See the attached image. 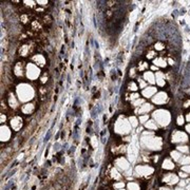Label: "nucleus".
I'll use <instances>...</instances> for the list:
<instances>
[{
    "instance_id": "obj_16",
    "label": "nucleus",
    "mask_w": 190,
    "mask_h": 190,
    "mask_svg": "<svg viewBox=\"0 0 190 190\" xmlns=\"http://www.w3.org/2000/svg\"><path fill=\"white\" fill-rule=\"evenodd\" d=\"M156 85L160 87H164L166 82H165V75L162 72H156V78H155Z\"/></svg>"
},
{
    "instance_id": "obj_40",
    "label": "nucleus",
    "mask_w": 190,
    "mask_h": 190,
    "mask_svg": "<svg viewBox=\"0 0 190 190\" xmlns=\"http://www.w3.org/2000/svg\"><path fill=\"white\" fill-rule=\"evenodd\" d=\"M51 134H52V131H51V130H49V131H48V134L46 135V137H44V142H46V143H47L48 140H50V137H51Z\"/></svg>"
},
{
    "instance_id": "obj_41",
    "label": "nucleus",
    "mask_w": 190,
    "mask_h": 190,
    "mask_svg": "<svg viewBox=\"0 0 190 190\" xmlns=\"http://www.w3.org/2000/svg\"><path fill=\"white\" fill-rule=\"evenodd\" d=\"M138 82H140V87L142 89H145V86H146V82H144L143 79H138Z\"/></svg>"
},
{
    "instance_id": "obj_52",
    "label": "nucleus",
    "mask_w": 190,
    "mask_h": 190,
    "mask_svg": "<svg viewBox=\"0 0 190 190\" xmlns=\"http://www.w3.org/2000/svg\"><path fill=\"white\" fill-rule=\"evenodd\" d=\"M176 190H183V189H176Z\"/></svg>"
},
{
    "instance_id": "obj_23",
    "label": "nucleus",
    "mask_w": 190,
    "mask_h": 190,
    "mask_svg": "<svg viewBox=\"0 0 190 190\" xmlns=\"http://www.w3.org/2000/svg\"><path fill=\"white\" fill-rule=\"evenodd\" d=\"M30 46H28V44H24V46H22V47L20 48V51H19V53H20L21 56H28L30 54Z\"/></svg>"
},
{
    "instance_id": "obj_53",
    "label": "nucleus",
    "mask_w": 190,
    "mask_h": 190,
    "mask_svg": "<svg viewBox=\"0 0 190 190\" xmlns=\"http://www.w3.org/2000/svg\"><path fill=\"white\" fill-rule=\"evenodd\" d=\"M118 190H124V189H118Z\"/></svg>"
},
{
    "instance_id": "obj_29",
    "label": "nucleus",
    "mask_w": 190,
    "mask_h": 190,
    "mask_svg": "<svg viewBox=\"0 0 190 190\" xmlns=\"http://www.w3.org/2000/svg\"><path fill=\"white\" fill-rule=\"evenodd\" d=\"M128 89H129L130 91H133V92H135V91H137L138 87L136 86V84H135L134 82H129Z\"/></svg>"
},
{
    "instance_id": "obj_49",
    "label": "nucleus",
    "mask_w": 190,
    "mask_h": 190,
    "mask_svg": "<svg viewBox=\"0 0 190 190\" xmlns=\"http://www.w3.org/2000/svg\"><path fill=\"white\" fill-rule=\"evenodd\" d=\"M160 190H171V189H169V188H165V187H163V188H161Z\"/></svg>"
},
{
    "instance_id": "obj_17",
    "label": "nucleus",
    "mask_w": 190,
    "mask_h": 190,
    "mask_svg": "<svg viewBox=\"0 0 190 190\" xmlns=\"http://www.w3.org/2000/svg\"><path fill=\"white\" fill-rule=\"evenodd\" d=\"M33 60L34 62L36 64V66H39V67H42L46 64V58H44V56L41 55V54H37L33 57Z\"/></svg>"
},
{
    "instance_id": "obj_43",
    "label": "nucleus",
    "mask_w": 190,
    "mask_h": 190,
    "mask_svg": "<svg viewBox=\"0 0 190 190\" xmlns=\"http://www.w3.org/2000/svg\"><path fill=\"white\" fill-rule=\"evenodd\" d=\"M59 147H60V144H58V143H56V145H54V149H55V151H58Z\"/></svg>"
},
{
    "instance_id": "obj_37",
    "label": "nucleus",
    "mask_w": 190,
    "mask_h": 190,
    "mask_svg": "<svg viewBox=\"0 0 190 190\" xmlns=\"http://www.w3.org/2000/svg\"><path fill=\"white\" fill-rule=\"evenodd\" d=\"M142 104H144V100L143 99H136L134 102H133V106H135V107H137V106H140V105H142Z\"/></svg>"
},
{
    "instance_id": "obj_15",
    "label": "nucleus",
    "mask_w": 190,
    "mask_h": 190,
    "mask_svg": "<svg viewBox=\"0 0 190 190\" xmlns=\"http://www.w3.org/2000/svg\"><path fill=\"white\" fill-rule=\"evenodd\" d=\"M153 64L158 68H165L167 67V60L164 57H156L153 59Z\"/></svg>"
},
{
    "instance_id": "obj_36",
    "label": "nucleus",
    "mask_w": 190,
    "mask_h": 190,
    "mask_svg": "<svg viewBox=\"0 0 190 190\" xmlns=\"http://www.w3.org/2000/svg\"><path fill=\"white\" fill-rule=\"evenodd\" d=\"M155 55H156V54H155V52H153V51H150V52H148V54H147V58L151 59V58H153Z\"/></svg>"
},
{
    "instance_id": "obj_27",
    "label": "nucleus",
    "mask_w": 190,
    "mask_h": 190,
    "mask_svg": "<svg viewBox=\"0 0 190 190\" xmlns=\"http://www.w3.org/2000/svg\"><path fill=\"white\" fill-rule=\"evenodd\" d=\"M171 158H172L174 161H180L182 158V154L180 153V151H172L171 152Z\"/></svg>"
},
{
    "instance_id": "obj_42",
    "label": "nucleus",
    "mask_w": 190,
    "mask_h": 190,
    "mask_svg": "<svg viewBox=\"0 0 190 190\" xmlns=\"http://www.w3.org/2000/svg\"><path fill=\"white\" fill-rule=\"evenodd\" d=\"M114 187L117 188V189H123L124 188V183L122 182V183H118V184H115L114 185Z\"/></svg>"
},
{
    "instance_id": "obj_5",
    "label": "nucleus",
    "mask_w": 190,
    "mask_h": 190,
    "mask_svg": "<svg viewBox=\"0 0 190 190\" xmlns=\"http://www.w3.org/2000/svg\"><path fill=\"white\" fill-rule=\"evenodd\" d=\"M40 75V70L39 68L34 64H29L26 66V76L31 80H35Z\"/></svg>"
},
{
    "instance_id": "obj_35",
    "label": "nucleus",
    "mask_w": 190,
    "mask_h": 190,
    "mask_svg": "<svg viewBox=\"0 0 190 190\" xmlns=\"http://www.w3.org/2000/svg\"><path fill=\"white\" fill-rule=\"evenodd\" d=\"M176 123H178V126H182V125H184V117L182 116V115H180V116H178V120H176Z\"/></svg>"
},
{
    "instance_id": "obj_44",
    "label": "nucleus",
    "mask_w": 190,
    "mask_h": 190,
    "mask_svg": "<svg viewBox=\"0 0 190 190\" xmlns=\"http://www.w3.org/2000/svg\"><path fill=\"white\" fill-rule=\"evenodd\" d=\"M187 173H185V172H180V176L181 178H187Z\"/></svg>"
},
{
    "instance_id": "obj_45",
    "label": "nucleus",
    "mask_w": 190,
    "mask_h": 190,
    "mask_svg": "<svg viewBox=\"0 0 190 190\" xmlns=\"http://www.w3.org/2000/svg\"><path fill=\"white\" fill-rule=\"evenodd\" d=\"M189 106H190V100H187V102H185L184 107H185V108H187V107H189Z\"/></svg>"
},
{
    "instance_id": "obj_2",
    "label": "nucleus",
    "mask_w": 190,
    "mask_h": 190,
    "mask_svg": "<svg viewBox=\"0 0 190 190\" xmlns=\"http://www.w3.org/2000/svg\"><path fill=\"white\" fill-rule=\"evenodd\" d=\"M17 95L20 102H29L30 99H32L34 97V90L28 84H20L17 87Z\"/></svg>"
},
{
    "instance_id": "obj_7",
    "label": "nucleus",
    "mask_w": 190,
    "mask_h": 190,
    "mask_svg": "<svg viewBox=\"0 0 190 190\" xmlns=\"http://www.w3.org/2000/svg\"><path fill=\"white\" fill-rule=\"evenodd\" d=\"M187 140H188V136L185 132L175 130V131L172 133V142L173 143H186Z\"/></svg>"
},
{
    "instance_id": "obj_38",
    "label": "nucleus",
    "mask_w": 190,
    "mask_h": 190,
    "mask_svg": "<svg viewBox=\"0 0 190 190\" xmlns=\"http://www.w3.org/2000/svg\"><path fill=\"white\" fill-rule=\"evenodd\" d=\"M138 97H140V95H138L137 93L131 94V95H130V99H131V100H136V99H138Z\"/></svg>"
},
{
    "instance_id": "obj_1",
    "label": "nucleus",
    "mask_w": 190,
    "mask_h": 190,
    "mask_svg": "<svg viewBox=\"0 0 190 190\" xmlns=\"http://www.w3.org/2000/svg\"><path fill=\"white\" fill-rule=\"evenodd\" d=\"M142 146L150 150H161L163 146V142L161 137L153 136L152 132H145L140 138Z\"/></svg>"
},
{
    "instance_id": "obj_9",
    "label": "nucleus",
    "mask_w": 190,
    "mask_h": 190,
    "mask_svg": "<svg viewBox=\"0 0 190 190\" xmlns=\"http://www.w3.org/2000/svg\"><path fill=\"white\" fill-rule=\"evenodd\" d=\"M11 127L15 131H19L22 127V120L19 116H15L11 120Z\"/></svg>"
},
{
    "instance_id": "obj_31",
    "label": "nucleus",
    "mask_w": 190,
    "mask_h": 190,
    "mask_svg": "<svg viewBox=\"0 0 190 190\" xmlns=\"http://www.w3.org/2000/svg\"><path fill=\"white\" fill-rule=\"evenodd\" d=\"M147 68H148V64H147V62L142 61V62H140V64H138V70L140 71H144L145 69H147Z\"/></svg>"
},
{
    "instance_id": "obj_28",
    "label": "nucleus",
    "mask_w": 190,
    "mask_h": 190,
    "mask_svg": "<svg viewBox=\"0 0 190 190\" xmlns=\"http://www.w3.org/2000/svg\"><path fill=\"white\" fill-rule=\"evenodd\" d=\"M128 189L129 190H140V186H138L136 183L131 182V183H129L128 184Z\"/></svg>"
},
{
    "instance_id": "obj_12",
    "label": "nucleus",
    "mask_w": 190,
    "mask_h": 190,
    "mask_svg": "<svg viewBox=\"0 0 190 190\" xmlns=\"http://www.w3.org/2000/svg\"><path fill=\"white\" fill-rule=\"evenodd\" d=\"M156 88L155 87H147V88H145L143 90V95L146 98H152V97L154 96V94L156 93Z\"/></svg>"
},
{
    "instance_id": "obj_48",
    "label": "nucleus",
    "mask_w": 190,
    "mask_h": 190,
    "mask_svg": "<svg viewBox=\"0 0 190 190\" xmlns=\"http://www.w3.org/2000/svg\"><path fill=\"white\" fill-rule=\"evenodd\" d=\"M186 131H188L190 133V124L189 125H187V126H186Z\"/></svg>"
},
{
    "instance_id": "obj_47",
    "label": "nucleus",
    "mask_w": 190,
    "mask_h": 190,
    "mask_svg": "<svg viewBox=\"0 0 190 190\" xmlns=\"http://www.w3.org/2000/svg\"><path fill=\"white\" fill-rule=\"evenodd\" d=\"M3 120H6V115H3V114H1V123H3Z\"/></svg>"
},
{
    "instance_id": "obj_14",
    "label": "nucleus",
    "mask_w": 190,
    "mask_h": 190,
    "mask_svg": "<svg viewBox=\"0 0 190 190\" xmlns=\"http://www.w3.org/2000/svg\"><path fill=\"white\" fill-rule=\"evenodd\" d=\"M144 80H146L147 82H149L151 85H154L155 84V75L150 71H147L144 73Z\"/></svg>"
},
{
    "instance_id": "obj_39",
    "label": "nucleus",
    "mask_w": 190,
    "mask_h": 190,
    "mask_svg": "<svg viewBox=\"0 0 190 190\" xmlns=\"http://www.w3.org/2000/svg\"><path fill=\"white\" fill-rule=\"evenodd\" d=\"M182 170L185 171V172L190 173V165H186V166H184L183 168H182Z\"/></svg>"
},
{
    "instance_id": "obj_30",
    "label": "nucleus",
    "mask_w": 190,
    "mask_h": 190,
    "mask_svg": "<svg viewBox=\"0 0 190 190\" xmlns=\"http://www.w3.org/2000/svg\"><path fill=\"white\" fill-rule=\"evenodd\" d=\"M148 118H149L148 114H146V115H140V118H138V120H140V123L146 124L147 122H148Z\"/></svg>"
},
{
    "instance_id": "obj_13",
    "label": "nucleus",
    "mask_w": 190,
    "mask_h": 190,
    "mask_svg": "<svg viewBox=\"0 0 190 190\" xmlns=\"http://www.w3.org/2000/svg\"><path fill=\"white\" fill-rule=\"evenodd\" d=\"M10 137H11V131H10V129L6 126H2L1 127V140L2 142H6V140H9Z\"/></svg>"
},
{
    "instance_id": "obj_34",
    "label": "nucleus",
    "mask_w": 190,
    "mask_h": 190,
    "mask_svg": "<svg viewBox=\"0 0 190 190\" xmlns=\"http://www.w3.org/2000/svg\"><path fill=\"white\" fill-rule=\"evenodd\" d=\"M111 175L113 176L114 178H120V174L116 171V169H112L111 170Z\"/></svg>"
},
{
    "instance_id": "obj_32",
    "label": "nucleus",
    "mask_w": 190,
    "mask_h": 190,
    "mask_svg": "<svg viewBox=\"0 0 190 190\" xmlns=\"http://www.w3.org/2000/svg\"><path fill=\"white\" fill-rule=\"evenodd\" d=\"M154 48H155V50H156V51H162V50H164L165 46L162 44V42H156L155 46H154Z\"/></svg>"
},
{
    "instance_id": "obj_21",
    "label": "nucleus",
    "mask_w": 190,
    "mask_h": 190,
    "mask_svg": "<svg viewBox=\"0 0 190 190\" xmlns=\"http://www.w3.org/2000/svg\"><path fill=\"white\" fill-rule=\"evenodd\" d=\"M9 102H10V106L12 107L13 109H16L18 106V102L17 99H16V97L13 95V94H10L9 96Z\"/></svg>"
},
{
    "instance_id": "obj_33",
    "label": "nucleus",
    "mask_w": 190,
    "mask_h": 190,
    "mask_svg": "<svg viewBox=\"0 0 190 190\" xmlns=\"http://www.w3.org/2000/svg\"><path fill=\"white\" fill-rule=\"evenodd\" d=\"M178 151L186 153V152L189 151V147H187V146H178Z\"/></svg>"
},
{
    "instance_id": "obj_6",
    "label": "nucleus",
    "mask_w": 190,
    "mask_h": 190,
    "mask_svg": "<svg viewBox=\"0 0 190 190\" xmlns=\"http://www.w3.org/2000/svg\"><path fill=\"white\" fill-rule=\"evenodd\" d=\"M135 171L137 173L138 175H144V176H147V175H150L153 173L154 169L152 168V167L148 166V165H140V166H137L135 168Z\"/></svg>"
},
{
    "instance_id": "obj_51",
    "label": "nucleus",
    "mask_w": 190,
    "mask_h": 190,
    "mask_svg": "<svg viewBox=\"0 0 190 190\" xmlns=\"http://www.w3.org/2000/svg\"><path fill=\"white\" fill-rule=\"evenodd\" d=\"M187 190H190V184L188 185V187H187Z\"/></svg>"
},
{
    "instance_id": "obj_46",
    "label": "nucleus",
    "mask_w": 190,
    "mask_h": 190,
    "mask_svg": "<svg viewBox=\"0 0 190 190\" xmlns=\"http://www.w3.org/2000/svg\"><path fill=\"white\" fill-rule=\"evenodd\" d=\"M186 120H187L188 123H190V113H188L187 115H186Z\"/></svg>"
},
{
    "instance_id": "obj_19",
    "label": "nucleus",
    "mask_w": 190,
    "mask_h": 190,
    "mask_svg": "<svg viewBox=\"0 0 190 190\" xmlns=\"http://www.w3.org/2000/svg\"><path fill=\"white\" fill-rule=\"evenodd\" d=\"M152 108H153V106L150 105V104H143V105L140 106V108L138 109V113L140 114L148 113L149 111H151Z\"/></svg>"
},
{
    "instance_id": "obj_8",
    "label": "nucleus",
    "mask_w": 190,
    "mask_h": 190,
    "mask_svg": "<svg viewBox=\"0 0 190 190\" xmlns=\"http://www.w3.org/2000/svg\"><path fill=\"white\" fill-rule=\"evenodd\" d=\"M152 100L155 105H164L168 100V95L165 92H158L152 97Z\"/></svg>"
},
{
    "instance_id": "obj_10",
    "label": "nucleus",
    "mask_w": 190,
    "mask_h": 190,
    "mask_svg": "<svg viewBox=\"0 0 190 190\" xmlns=\"http://www.w3.org/2000/svg\"><path fill=\"white\" fill-rule=\"evenodd\" d=\"M115 164L117 165V167H118L120 170H123V171H127V170L130 168V166H129V163L127 162L126 158H117L116 161H115Z\"/></svg>"
},
{
    "instance_id": "obj_20",
    "label": "nucleus",
    "mask_w": 190,
    "mask_h": 190,
    "mask_svg": "<svg viewBox=\"0 0 190 190\" xmlns=\"http://www.w3.org/2000/svg\"><path fill=\"white\" fill-rule=\"evenodd\" d=\"M21 111L23 112L24 114L32 113V112L34 111V105H32V104H26V105L22 106V108H21Z\"/></svg>"
},
{
    "instance_id": "obj_26",
    "label": "nucleus",
    "mask_w": 190,
    "mask_h": 190,
    "mask_svg": "<svg viewBox=\"0 0 190 190\" xmlns=\"http://www.w3.org/2000/svg\"><path fill=\"white\" fill-rule=\"evenodd\" d=\"M129 122H130V124H131V127H137V125H138V122L140 120L136 118L135 116H130L129 117Z\"/></svg>"
},
{
    "instance_id": "obj_25",
    "label": "nucleus",
    "mask_w": 190,
    "mask_h": 190,
    "mask_svg": "<svg viewBox=\"0 0 190 190\" xmlns=\"http://www.w3.org/2000/svg\"><path fill=\"white\" fill-rule=\"evenodd\" d=\"M180 164L181 165H190V156H182L181 160H180Z\"/></svg>"
},
{
    "instance_id": "obj_24",
    "label": "nucleus",
    "mask_w": 190,
    "mask_h": 190,
    "mask_svg": "<svg viewBox=\"0 0 190 190\" xmlns=\"http://www.w3.org/2000/svg\"><path fill=\"white\" fill-rule=\"evenodd\" d=\"M146 128L149 130H156L158 129V125L154 120H148L146 123Z\"/></svg>"
},
{
    "instance_id": "obj_4",
    "label": "nucleus",
    "mask_w": 190,
    "mask_h": 190,
    "mask_svg": "<svg viewBox=\"0 0 190 190\" xmlns=\"http://www.w3.org/2000/svg\"><path fill=\"white\" fill-rule=\"evenodd\" d=\"M131 124L124 117H120L115 123V131L120 134H128L131 130Z\"/></svg>"
},
{
    "instance_id": "obj_18",
    "label": "nucleus",
    "mask_w": 190,
    "mask_h": 190,
    "mask_svg": "<svg viewBox=\"0 0 190 190\" xmlns=\"http://www.w3.org/2000/svg\"><path fill=\"white\" fill-rule=\"evenodd\" d=\"M14 74L16 76H22V74H23V64H22V62H16L14 67Z\"/></svg>"
},
{
    "instance_id": "obj_11",
    "label": "nucleus",
    "mask_w": 190,
    "mask_h": 190,
    "mask_svg": "<svg viewBox=\"0 0 190 190\" xmlns=\"http://www.w3.org/2000/svg\"><path fill=\"white\" fill-rule=\"evenodd\" d=\"M163 181L169 185H174L178 182V178L175 174H173V173H168V174L165 175V178H163Z\"/></svg>"
},
{
    "instance_id": "obj_22",
    "label": "nucleus",
    "mask_w": 190,
    "mask_h": 190,
    "mask_svg": "<svg viewBox=\"0 0 190 190\" xmlns=\"http://www.w3.org/2000/svg\"><path fill=\"white\" fill-rule=\"evenodd\" d=\"M163 168H164V169H167V170H171L174 168V165H173V163L170 161V160L166 158V160L163 162Z\"/></svg>"
},
{
    "instance_id": "obj_50",
    "label": "nucleus",
    "mask_w": 190,
    "mask_h": 190,
    "mask_svg": "<svg viewBox=\"0 0 190 190\" xmlns=\"http://www.w3.org/2000/svg\"><path fill=\"white\" fill-rule=\"evenodd\" d=\"M152 70H156V71H158V67H155V66H153V67H152Z\"/></svg>"
},
{
    "instance_id": "obj_3",
    "label": "nucleus",
    "mask_w": 190,
    "mask_h": 190,
    "mask_svg": "<svg viewBox=\"0 0 190 190\" xmlns=\"http://www.w3.org/2000/svg\"><path fill=\"white\" fill-rule=\"evenodd\" d=\"M153 118L156 123L162 127L168 126L171 122V114L168 110L165 109H158L153 112Z\"/></svg>"
}]
</instances>
